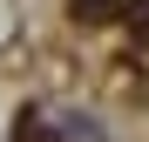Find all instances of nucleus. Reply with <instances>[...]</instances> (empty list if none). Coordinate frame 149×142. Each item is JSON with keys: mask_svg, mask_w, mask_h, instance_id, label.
I'll return each instance as SVG.
<instances>
[{"mask_svg": "<svg viewBox=\"0 0 149 142\" xmlns=\"http://www.w3.org/2000/svg\"><path fill=\"white\" fill-rule=\"evenodd\" d=\"M14 142H68V129H47L41 115H20V129H14Z\"/></svg>", "mask_w": 149, "mask_h": 142, "instance_id": "obj_1", "label": "nucleus"}]
</instances>
